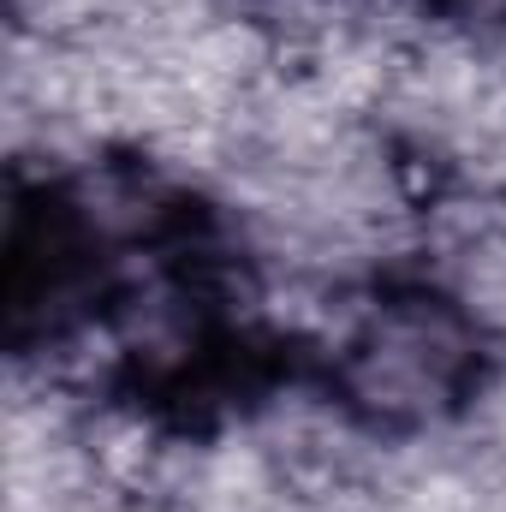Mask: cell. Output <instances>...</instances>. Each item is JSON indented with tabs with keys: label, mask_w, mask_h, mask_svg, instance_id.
Segmentation results:
<instances>
[{
	"label": "cell",
	"mask_w": 506,
	"mask_h": 512,
	"mask_svg": "<svg viewBox=\"0 0 506 512\" xmlns=\"http://www.w3.org/2000/svg\"><path fill=\"white\" fill-rule=\"evenodd\" d=\"M435 6H447V12H495L506 0H435Z\"/></svg>",
	"instance_id": "1"
}]
</instances>
